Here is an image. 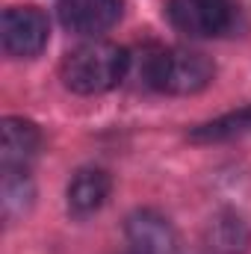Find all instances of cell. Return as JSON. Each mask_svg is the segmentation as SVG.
<instances>
[{
	"label": "cell",
	"instance_id": "cell-1",
	"mask_svg": "<svg viewBox=\"0 0 251 254\" xmlns=\"http://www.w3.org/2000/svg\"><path fill=\"white\" fill-rule=\"evenodd\" d=\"M130 54L113 42H86L65 54L60 65L65 89L74 95H104L125 80Z\"/></svg>",
	"mask_w": 251,
	"mask_h": 254
},
{
	"label": "cell",
	"instance_id": "cell-2",
	"mask_svg": "<svg viewBox=\"0 0 251 254\" xmlns=\"http://www.w3.org/2000/svg\"><path fill=\"white\" fill-rule=\"evenodd\" d=\"M216 65L201 51L166 48L145 60V83L166 95H195L213 83Z\"/></svg>",
	"mask_w": 251,
	"mask_h": 254
},
{
	"label": "cell",
	"instance_id": "cell-3",
	"mask_svg": "<svg viewBox=\"0 0 251 254\" xmlns=\"http://www.w3.org/2000/svg\"><path fill=\"white\" fill-rule=\"evenodd\" d=\"M51 24L36 6H12L0 21V42L12 60H33L48 48Z\"/></svg>",
	"mask_w": 251,
	"mask_h": 254
},
{
	"label": "cell",
	"instance_id": "cell-4",
	"mask_svg": "<svg viewBox=\"0 0 251 254\" xmlns=\"http://www.w3.org/2000/svg\"><path fill=\"white\" fill-rule=\"evenodd\" d=\"M169 21L175 30L192 39L222 36L234 24V3L231 0H169Z\"/></svg>",
	"mask_w": 251,
	"mask_h": 254
},
{
	"label": "cell",
	"instance_id": "cell-5",
	"mask_svg": "<svg viewBox=\"0 0 251 254\" xmlns=\"http://www.w3.org/2000/svg\"><path fill=\"white\" fill-rule=\"evenodd\" d=\"M122 18V0H60V24L74 36H101Z\"/></svg>",
	"mask_w": 251,
	"mask_h": 254
},
{
	"label": "cell",
	"instance_id": "cell-6",
	"mask_svg": "<svg viewBox=\"0 0 251 254\" xmlns=\"http://www.w3.org/2000/svg\"><path fill=\"white\" fill-rule=\"evenodd\" d=\"M42 148V130L30 119H3V172H27Z\"/></svg>",
	"mask_w": 251,
	"mask_h": 254
},
{
	"label": "cell",
	"instance_id": "cell-7",
	"mask_svg": "<svg viewBox=\"0 0 251 254\" xmlns=\"http://www.w3.org/2000/svg\"><path fill=\"white\" fill-rule=\"evenodd\" d=\"M110 190H113V178L110 172L104 169H80L71 184H68V210L74 216H92L95 210H101L110 198Z\"/></svg>",
	"mask_w": 251,
	"mask_h": 254
},
{
	"label": "cell",
	"instance_id": "cell-8",
	"mask_svg": "<svg viewBox=\"0 0 251 254\" xmlns=\"http://www.w3.org/2000/svg\"><path fill=\"white\" fill-rule=\"evenodd\" d=\"M127 237L136 254H172L175 252V234L169 222L157 213H136L127 222Z\"/></svg>",
	"mask_w": 251,
	"mask_h": 254
},
{
	"label": "cell",
	"instance_id": "cell-9",
	"mask_svg": "<svg viewBox=\"0 0 251 254\" xmlns=\"http://www.w3.org/2000/svg\"><path fill=\"white\" fill-rule=\"evenodd\" d=\"M240 136H251V107L228 113V116L207 122L189 133L192 142H228V139H240Z\"/></svg>",
	"mask_w": 251,
	"mask_h": 254
}]
</instances>
